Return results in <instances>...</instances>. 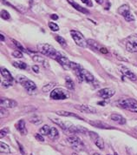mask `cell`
<instances>
[{"mask_svg": "<svg viewBox=\"0 0 137 155\" xmlns=\"http://www.w3.org/2000/svg\"><path fill=\"white\" fill-rule=\"evenodd\" d=\"M48 137L52 140H56L59 138V132L58 130L56 128V127H51L50 128V131H49V134Z\"/></svg>", "mask_w": 137, "mask_h": 155, "instance_id": "20", "label": "cell"}, {"mask_svg": "<svg viewBox=\"0 0 137 155\" xmlns=\"http://www.w3.org/2000/svg\"><path fill=\"white\" fill-rule=\"evenodd\" d=\"M68 92L63 88H56L50 92V99L55 100H63L68 99Z\"/></svg>", "mask_w": 137, "mask_h": 155, "instance_id": "5", "label": "cell"}, {"mask_svg": "<svg viewBox=\"0 0 137 155\" xmlns=\"http://www.w3.org/2000/svg\"><path fill=\"white\" fill-rule=\"evenodd\" d=\"M129 12H130V9H129V6L128 5H123L122 6H120L119 9H118L119 14L122 15L123 17H124L127 13H129Z\"/></svg>", "mask_w": 137, "mask_h": 155, "instance_id": "22", "label": "cell"}, {"mask_svg": "<svg viewBox=\"0 0 137 155\" xmlns=\"http://www.w3.org/2000/svg\"><path fill=\"white\" fill-rule=\"evenodd\" d=\"M18 147H19V150H20V152L23 153V154H25V152H24V149L23 147V146H21V144L19 142H18Z\"/></svg>", "mask_w": 137, "mask_h": 155, "instance_id": "43", "label": "cell"}, {"mask_svg": "<svg viewBox=\"0 0 137 155\" xmlns=\"http://www.w3.org/2000/svg\"><path fill=\"white\" fill-rule=\"evenodd\" d=\"M83 4H85L86 5H88L89 7H92L93 6V3H92V1L91 0H81Z\"/></svg>", "mask_w": 137, "mask_h": 155, "instance_id": "42", "label": "cell"}, {"mask_svg": "<svg viewBox=\"0 0 137 155\" xmlns=\"http://www.w3.org/2000/svg\"><path fill=\"white\" fill-rule=\"evenodd\" d=\"M123 18H125V20H126L127 22H132L135 20V17H134V15L132 14L130 12H129V13H127V14L125 15Z\"/></svg>", "mask_w": 137, "mask_h": 155, "instance_id": "34", "label": "cell"}, {"mask_svg": "<svg viewBox=\"0 0 137 155\" xmlns=\"http://www.w3.org/2000/svg\"><path fill=\"white\" fill-rule=\"evenodd\" d=\"M108 103H109V101H105V100H103V101H100V102H98L97 104H98V105H101V106H106Z\"/></svg>", "mask_w": 137, "mask_h": 155, "instance_id": "45", "label": "cell"}, {"mask_svg": "<svg viewBox=\"0 0 137 155\" xmlns=\"http://www.w3.org/2000/svg\"><path fill=\"white\" fill-rule=\"evenodd\" d=\"M0 152L2 153H11V149H10V147L6 145L5 143L4 142H1L0 143Z\"/></svg>", "mask_w": 137, "mask_h": 155, "instance_id": "23", "label": "cell"}, {"mask_svg": "<svg viewBox=\"0 0 137 155\" xmlns=\"http://www.w3.org/2000/svg\"><path fill=\"white\" fill-rule=\"evenodd\" d=\"M11 41H12L14 45L17 46V48H18V49L20 50V51H25V50H24V48L23 47V45H21L20 43L18 42L17 40H14V39H11Z\"/></svg>", "mask_w": 137, "mask_h": 155, "instance_id": "36", "label": "cell"}, {"mask_svg": "<svg viewBox=\"0 0 137 155\" xmlns=\"http://www.w3.org/2000/svg\"><path fill=\"white\" fill-rule=\"evenodd\" d=\"M110 119L113 120V121H115V122H116L118 124H120V125H124L126 123V120L124 119L122 115H119V114H112L110 116Z\"/></svg>", "mask_w": 137, "mask_h": 155, "instance_id": "19", "label": "cell"}, {"mask_svg": "<svg viewBox=\"0 0 137 155\" xmlns=\"http://www.w3.org/2000/svg\"><path fill=\"white\" fill-rule=\"evenodd\" d=\"M135 133L137 134V127H136V128H135Z\"/></svg>", "mask_w": 137, "mask_h": 155, "instance_id": "50", "label": "cell"}, {"mask_svg": "<svg viewBox=\"0 0 137 155\" xmlns=\"http://www.w3.org/2000/svg\"><path fill=\"white\" fill-rule=\"evenodd\" d=\"M68 4H70L73 8H75L76 11H78V12H82V13H84V14H89V11H88L87 9H85V8L82 7L81 5H79L77 3H75L74 2L73 0H68Z\"/></svg>", "mask_w": 137, "mask_h": 155, "instance_id": "16", "label": "cell"}, {"mask_svg": "<svg viewBox=\"0 0 137 155\" xmlns=\"http://www.w3.org/2000/svg\"><path fill=\"white\" fill-rule=\"evenodd\" d=\"M43 135H42L41 134H37L35 135V138H36L38 141H40V142H43V141H44V139H43Z\"/></svg>", "mask_w": 137, "mask_h": 155, "instance_id": "40", "label": "cell"}, {"mask_svg": "<svg viewBox=\"0 0 137 155\" xmlns=\"http://www.w3.org/2000/svg\"><path fill=\"white\" fill-rule=\"evenodd\" d=\"M1 18H3V19H5V20H8V19H10L11 18V16H10V13L5 11V10H2L1 11Z\"/></svg>", "mask_w": 137, "mask_h": 155, "instance_id": "31", "label": "cell"}, {"mask_svg": "<svg viewBox=\"0 0 137 155\" xmlns=\"http://www.w3.org/2000/svg\"><path fill=\"white\" fill-rule=\"evenodd\" d=\"M70 35L72 37V38L74 39L75 43L80 47L85 48L88 46V43L87 40L84 38V37L82 33L78 31H75V30H71L70 31Z\"/></svg>", "mask_w": 137, "mask_h": 155, "instance_id": "4", "label": "cell"}, {"mask_svg": "<svg viewBox=\"0 0 137 155\" xmlns=\"http://www.w3.org/2000/svg\"><path fill=\"white\" fill-rule=\"evenodd\" d=\"M17 80L25 88V90L29 93H34L37 91V85H36V84L32 80L28 79L25 76H24V75H18L17 76Z\"/></svg>", "mask_w": 137, "mask_h": 155, "instance_id": "2", "label": "cell"}, {"mask_svg": "<svg viewBox=\"0 0 137 155\" xmlns=\"http://www.w3.org/2000/svg\"><path fill=\"white\" fill-rule=\"evenodd\" d=\"M56 41L59 43L62 46H66L67 45V44H66V40L62 38V37H61V36H56Z\"/></svg>", "mask_w": 137, "mask_h": 155, "instance_id": "32", "label": "cell"}, {"mask_svg": "<svg viewBox=\"0 0 137 155\" xmlns=\"http://www.w3.org/2000/svg\"><path fill=\"white\" fill-rule=\"evenodd\" d=\"M8 115H9V113H8V111L6 110V108L1 106V109H0V117L3 119V118L7 117Z\"/></svg>", "mask_w": 137, "mask_h": 155, "instance_id": "35", "label": "cell"}, {"mask_svg": "<svg viewBox=\"0 0 137 155\" xmlns=\"http://www.w3.org/2000/svg\"><path fill=\"white\" fill-rule=\"evenodd\" d=\"M1 75L3 76V78L6 80H9V81H12L13 80V78L11 76V72L5 69V68H1Z\"/></svg>", "mask_w": 137, "mask_h": 155, "instance_id": "21", "label": "cell"}, {"mask_svg": "<svg viewBox=\"0 0 137 155\" xmlns=\"http://www.w3.org/2000/svg\"><path fill=\"white\" fill-rule=\"evenodd\" d=\"M94 142H95V144H96V147L99 148V149L103 150V148H104V141H103V140L102 139V138L98 137V138H97Z\"/></svg>", "mask_w": 137, "mask_h": 155, "instance_id": "28", "label": "cell"}, {"mask_svg": "<svg viewBox=\"0 0 137 155\" xmlns=\"http://www.w3.org/2000/svg\"><path fill=\"white\" fill-rule=\"evenodd\" d=\"M68 143L72 147L73 149L77 151H82L84 149V145L81 140V139L77 136H71L68 138Z\"/></svg>", "mask_w": 137, "mask_h": 155, "instance_id": "7", "label": "cell"}, {"mask_svg": "<svg viewBox=\"0 0 137 155\" xmlns=\"http://www.w3.org/2000/svg\"><path fill=\"white\" fill-rule=\"evenodd\" d=\"M30 121L32 124H34V125H39V124H41L42 123V119L39 115H34L33 117L30 118Z\"/></svg>", "mask_w": 137, "mask_h": 155, "instance_id": "25", "label": "cell"}, {"mask_svg": "<svg viewBox=\"0 0 137 155\" xmlns=\"http://www.w3.org/2000/svg\"><path fill=\"white\" fill-rule=\"evenodd\" d=\"M32 70L34 71V72H36V73H38L39 72V67H38V65H33L32 66Z\"/></svg>", "mask_w": 137, "mask_h": 155, "instance_id": "44", "label": "cell"}, {"mask_svg": "<svg viewBox=\"0 0 137 155\" xmlns=\"http://www.w3.org/2000/svg\"><path fill=\"white\" fill-rule=\"evenodd\" d=\"M120 68H121V71L123 72L124 76H126L129 79H130L131 81H136L137 76L132 71H130L129 68H127L125 66H123V65L120 66Z\"/></svg>", "mask_w": 137, "mask_h": 155, "instance_id": "13", "label": "cell"}, {"mask_svg": "<svg viewBox=\"0 0 137 155\" xmlns=\"http://www.w3.org/2000/svg\"><path fill=\"white\" fill-rule=\"evenodd\" d=\"M54 59H56L58 63L60 64L65 70H69V69H71V66H70L71 62L68 60L67 57H65L62 54V52L57 51V53H56V55Z\"/></svg>", "mask_w": 137, "mask_h": 155, "instance_id": "8", "label": "cell"}, {"mask_svg": "<svg viewBox=\"0 0 137 155\" xmlns=\"http://www.w3.org/2000/svg\"><path fill=\"white\" fill-rule=\"evenodd\" d=\"M56 114L59 115V116H62V117H74V118H76L78 120H83L82 118H81L80 116L76 115L75 113H70V112H67V111H63V110H61V111H56Z\"/></svg>", "mask_w": 137, "mask_h": 155, "instance_id": "17", "label": "cell"}, {"mask_svg": "<svg viewBox=\"0 0 137 155\" xmlns=\"http://www.w3.org/2000/svg\"><path fill=\"white\" fill-rule=\"evenodd\" d=\"M93 155H101V154H100V153H94Z\"/></svg>", "mask_w": 137, "mask_h": 155, "instance_id": "51", "label": "cell"}, {"mask_svg": "<svg viewBox=\"0 0 137 155\" xmlns=\"http://www.w3.org/2000/svg\"><path fill=\"white\" fill-rule=\"evenodd\" d=\"M65 85H66L68 90H73L75 88V83L70 78L67 77L65 78Z\"/></svg>", "mask_w": 137, "mask_h": 155, "instance_id": "24", "label": "cell"}, {"mask_svg": "<svg viewBox=\"0 0 137 155\" xmlns=\"http://www.w3.org/2000/svg\"><path fill=\"white\" fill-rule=\"evenodd\" d=\"M13 65L15 67H18V68L23 69V70L26 69V67H27V64L25 63H24V62H14Z\"/></svg>", "mask_w": 137, "mask_h": 155, "instance_id": "30", "label": "cell"}, {"mask_svg": "<svg viewBox=\"0 0 137 155\" xmlns=\"http://www.w3.org/2000/svg\"><path fill=\"white\" fill-rule=\"evenodd\" d=\"M108 155H111V154H108Z\"/></svg>", "mask_w": 137, "mask_h": 155, "instance_id": "53", "label": "cell"}, {"mask_svg": "<svg viewBox=\"0 0 137 155\" xmlns=\"http://www.w3.org/2000/svg\"><path fill=\"white\" fill-rule=\"evenodd\" d=\"M54 86H55V83H49V84H47V85H45L44 86H43L42 90H43V92H48L49 91H51L54 88Z\"/></svg>", "mask_w": 137, "mask_h": 155, "instance_id": "29", "label": "cell"}, {"mask_svg": "<svg viewBox=\"0 0 137 155\" xmlns=\"http://www.w3.org/2000/svg\"><path fill=\"white\" fill-rule=\"evenodd\" d=\"M136 155H137V154H136Z\"/></svg>", "mask_w": 137, "mask_h": 155, "instance_id": "54", "label": "cell"}, {"mask_svg": "<svg viewBox=\"0 0 137 155\" xmlns=\"http://www.w3.org/2000/svg\"><path fill=\"white\" fill-rule=\"evenodd\" d=\"M89 124L93 127L99 128V129H113V127L110 126L107 123H104L101 120H91L89 122Z\"/></svg>", "mask_w": 137, "mask_h": 155, "instance_id": "14", "label": "cell"}, {"mask_svg": "<svg viewBox=\"0 0 137 155\" xmlns=\"http://www.w3.org/2000/svg\"><path fill=\"white\" fill-rule=\"evenodd\" d=\"M87 43H88V45H89L91 48H93L94 50H99V45H98V43L95 41L94 39H88L87 40Z\"/></svg>", "mask_w": 137, "mask_h": 155, "instance_id": "26", "label": "cell"}, {"mask_svg": "<svg viewBox=\"0 0 137 155\" xmlns=\"http://www.w3.org/2000/svg\"><path fill=\"white\" fill-rule=\"evenodd\" d=\"M32 59L34 60L35 62H37V63L42 64L45 68H48L49 67L48 61L44 58H43V57L38 56V55H34V56L32 57Z\"/></svg>", "mask_w": 137, "mask_h": 155, "instance_id": "18", "label": "cell"}, {"mask_svg": "<svg viewBox=\"0 0 137 155\" xmlns=\"http://www.w3.org/2000/svg\"><path fill=\"white\" fill-rule=\"evenodd\" d=\"M49 29L52 31H59V26L56 24L53 23V22H49Z\"/></svg>", "mask_w": 137, "mask_h": 155, "instance_id": "33", "label": "cell"}, {"mask_svg": "<svg viewBox=\"0 0 137 155\" xmlns=\"http://www.w3.org/2000/svg\"><path fill=\"white\" fill-rule=\"evenodd\" d=\"M126 49L129 52H137V35L134 34L127 38Z\"/></svg>", "mask_w": 137, "mask_h": 155, "instance_id": "6", "label": "cell"}, {"mask_svg": "<svg viewBox=\"0 0 137 155\" xmlns=\"http://www.w3.org/2000/svg\"><path fill=\"white\" fill-rule=\"evenodd\" d=\"M75 108L76 110L84 113H96V109L93 106L88 105H75Z\"/></svg>", "mask_w": 137, "mask_h": 155, "instance_id": "11", "label": "cell"}, {"mask_svg": "<svg viewBox=\"0 0 137 155\" xmlns=\"http://www.w3.org/2000/svg\"><path fill=\"white\" fill-rule=\"evenodd\" d=\"M16 128L22 135H26L27 134V129H26V127H25V122L23 120H20L16 124Z\"/></svg>", "mask_w": 137, "mask_h": 155, "instance_id": "15", "label": "cell"}, {"mask_svg": "<svg viewBox=\"0 0 137 155\" xmlns=\"http://www.w3.org/2000/svg\"><path fill=\"white\" fill-rule=\"evenodd\" d=\"M0 39H1L2 41H5V37H4L3 34H1V35H0Z\"/></svg>", "mask_w": 137, "mask_h": 155, "instance_id": "49", "label": "cell"}, {"mask_svg": "<svg viewBox=\"0 0 137 155\" xmlns=\"http://www.w3.org/2000/svg\"><path fill=\"white\" fill-rule=\"evenodd\" d=\"M12 56L18 58H23V53L19 51H15L12 52Z\"/></svg>", "mask_w": 137, "mask_h": 155, "instance_id": "38", "label": "cell"}, {"mask_svg": "<svg viewBox=\"0 0 137 155\" xmlns=\"http://www.w3.org/2000/svg\"><path fill=\"white\" fill-rule=\"evenodd\" d=\"M50 18H51L53 20H57V19H58V16L56 14H52L51 16H50Z\"/></svg>", "mask_w": 137, "mask_h": 155, "instance_id": "47", "label": "cell"}, {"mask_svg": "<svg viewBox=\"0 0 137 155\" xmlns=\"http://www.w3.org/2000/svg\"><path fill=\"white\" fill-rule=\"evenodd\" d=\"M83 78L84 81H86L87 83H89L90 85H94V87H98L99 86V82L96 79V78L94 77L93 74H91L89 71L83 69Z\"/></svg>", "mask_w": 137, "mask_h": 155, "instance_id": "9", "label": "cell"}, {"mask_svg": "<svg viewBox=\"0 0 137 155\" xmlns=\"http://www.w3.org/2000/svg\"><path fill=\"white\" fill-rule=\"evenodd\" d=\"M96 3L97 4H99V5H102V4H103V2H104V0H96Z\"/></svg>", "mask_w": 137, "mask_h": 155, "instance_id": "48", "label": "cell"}, {"mask_svg": "<svg viewBox=\"0 0 137 155\" xmlns=\"http://www.w3.org/2000/svg\"><path fill=\"white\" fill-rule=\"evenodd\" d=\"M71 155H77V153H72Z\"/></svg>", "mask_w": 137, "mask_h": 155, "instance_id": "52", "label": "cell"}, {"mask_svg": "<svg viewBox=\"0 0 137 155\" xmlns=\"http://www.w3.org/2000/svg\"><path fill=\"white\" fill-rule=\"evenodd\" d=\"M2 84H3V86L4 87H5V88H8V87H10V86H11V81H9V80H5V81H3L2 82Z\"/></svg>", "mask_w": 137, "mask_h": 155, "instance_id": "41", "label": "cell"}, {"mask_svg": "<svg viewBox=\"0 0 137 155\" xmlns=\"http://www.w3.org/2000/svg\"><path fill=\"white\" fill-rule=\"evenodd\" d=\"M49 131H50V128L47 125H44L39 129V133L42 134V135H49Z\"/></svg>", "mask_w": 137, "mask_h": 155, "instance_id": "27", "label": "cell"}, {"mask_svg": "<svg viewBox=\"0 0 137 155\" xmlns=\"http://www.w3.org/2000/svg\"><path fill=\"white\" fill-rule=\"evenodd\" d=\"M37 51L42 53L43 55L47 57H50L52 58H55L56 55L57 53V51L49 44H39L37 45Z\"/></svg>", "mask_w": 137, "mask_h": 155, "instance_id": "3", "label": "cell"}, {"mask_svg": "<svg viewBox=\"0 0 137 155\" xmlns=\"http://www.w3.org/2000/svg\"><path fill=\"white\" fill-rule=\"evenodd\" d=\"M0 105L2 107H5V108H14L18 106V102L13 99L2 98L0 100Z\"/></svg>", "mask_w": 137, "mask_h": 155, "instance_id": "12", "label": "cell"}, {"mask_svg": "<svg viewBox=\"0 0 137 155\" xmlns=\"http://www.w3.org/2000/svg\"><path fill=\"white\" fill-rule=\"evenodd\" d=\"M115 94H116V91L111 88H103V89L99 90L97 92V95L103 99H110L111 97H113Z\"/></svg>", "mask_w": 137, "mask_h": 155, "instance_id": "10", "label": "cell"}, {"mask_svg": "<svg viewBox=\"0 0 137 155\" xmlns=\"http://www.w3.org/2000/svg\"><path fill=\"white\" fill-rule=\"evenodd\" d=\"M89 136H90V138H91V139H92L94 141L96 140V139L99 137V136H98V134H96L95 132H89Z\"/></svg>", "mask_w": 137, "mask_h": 155, "instance_id": "39", "label": "cell"}, {"mask_svg": "<svg viewBox=\"0 0 137 155\" xmlns=\"http://www.w3.org/2000/svg\"><path fill=\"white\" fill-rule=\"evenodd\" d=\"M119 106L122 108L129 110L132 113H137V101L131 98H123L117 101Z\"/></svg>", "mask_w": 137, "mask_h": 155, "instance_id": "1", "label": "cell"}, {"mask_svg": "<svg viewBox=\"0 0 137 155\" xmlns=\"http://www.w3.org/2000/svg\"><path fill=\"white\" fill-rule=\"evenodd\" d=\"M102 53H103V54H107L109 51H108V50L106 49V48H103V47H102V48H100V50H99Z\"/></svg>", "mask_w": 137, "mask_h": 155, "instance_id": "46", "label": "cell"}, {"mask_svg": "<svg viewBox=\"0 0 137 155\" xmlns=\"http://www.w3.org/2000/svg\"><path fill=\"white\" fill-rule=\"evenodd\" d=\"M8 133H9V129H7V128H4V129H2V130L0 131V138H1V139H3L4 137H5V136H6Z\"/></svg>", "mask_w": 137, "mask_h": 155, "instance_id": "37", "label": "cell"}]
</instances>
